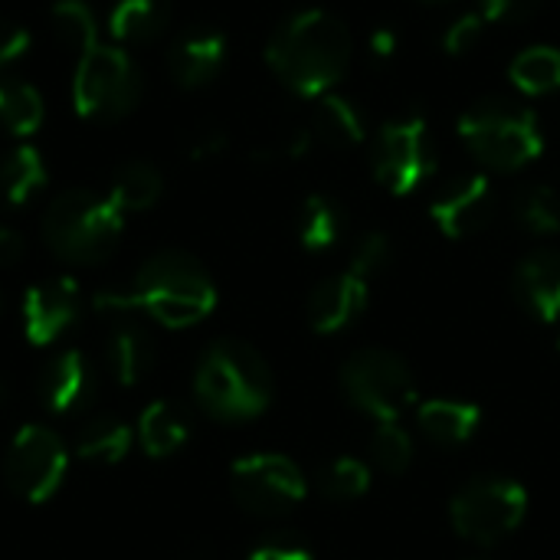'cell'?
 Masks as SVG:
<instances>
[{"label": "cell", "instance_id": "6da1fadb", "mask_svg": "<svg viewBox=\"0 0 560 560\" xmlns=\"http://www.w3.org/2000/svg\"><path fill=\"white\" fill-rule=\"evenodd\" d=\"M266 62L295 95H328L348 72L351 33L328 10H302L272 33Z\"/></svg>", "mask_w": 560, "mask_h": 560}, {"label": "cell", "instance_id": "7a4b0ae2", "mask_svg": "<svg viewBox=\"0 0 560 560\" xmlns=\"http://www.w3.org/2000/svg\"><path fill=\"white\" fill-rule=\"evenodd\" d=\"M194 397L217 420H253L272 404V371L246 341L223 338L213 341L197 361Z\"/></svg>", "mask_w": 560, "mask_h": 560}, {"label": "cell", "instance_id": "3957f363", "mask_svg": "<svg viewBox=\"0 0 560 560\" xmlns=\"http://www.w3.org/2000/svg\"><path fill=\"white\" fill-rule=\"evenodd\" d=\"M128 295L144 312V318L164 328L200 325L217 308V285L210 272L194 256L177 249H164L144 259Z\"/></svg>", "mask_w": 560, "mask_h": 560}, {"label": "cell", "instance_id": "277c9868", "mask_svg": "<svg viewBox=\"0 0 560 560\" xmlns=\"http://www.w3.org/2000/svg\"><path fill=\"white\" fill-rule=\"evenodd\" d=\"M125 213L92 190L59 194L43 217V240L49 249L72 266H95L108 259L121 240Z\"/></svg>", "mask_w": 560, "mask_h": 560}, {"label": "cell", "instance_id": "5b68a950", "mask_svg": "<svg viewBox=\"0 0 560 560\" xmlns=\"http://www.w3.org/2000/svg\"><path fill=\"white\" fill-rule=\"evenodd\" d=\"M459 138L492 171H522L545 151L538 118L528 108L505 105L499 98L466 108L459 115Z\"/></svg>", "mask_w": 560, "mask_h": 560}, {"label": "cell", "instance_id": "8992f818", "mask_svg": "<svg viewBox=\"0 0 560 560\" xmlns=\"http://www.w3.org/2000/svg\"><path fill=\"white\" fill-rule=\"evenodd\" d=\"M144 79L138 62L118 46H95L75 62L72 105L85 121H118L138 108Z\"/></svg>", "mask_w": 560, "mask_h": 560}, {"label": "cell", "instance_id": "52a82bcc", "mask_svg": "<svg viewBox=\"0 0 560 560\" xmlns=\"http://www.w3.org/2000/svg\"><path fill=\"white\" fill-rule=\"evenodd\" d=\"M525 512H528L525 486L505 476H479L466 482L450 502V522L456 535L482 548L499 545L512 532H518Z\"/></svg>", "mask_w": 560, "mask_h": 560}, {"label": "cell", "instance_id": "ba28073f", "mask_svg": "<svg viewBox=\"0 0 560 560\" xmlns=\"http://www.w3.org/2000/svg\"><path fill=\"white\" fill-rule=\"evenodd\" d=\"M341 390L345 397L374 417L377 423L400 420L410 404H417V377L410 364L384 348H364L341 364Z\"/></svg>", "mask_w": 560, "mask_h": 560}, {"label": "cell", "instance_id": "9c48e42d", "mask_svg": "<svg viewBox=\"0 0 560 560\" xmlns=\"http://www.w3.org/2000/svg\"><path fill=\"white\" fill-rule=\"evenodd\" d=\"M230 492L236 505L259 518L289 515L308 492L305 472L282 453H253L233 463Z\"/></svg>", "mask_w": 560, "mask_h": 560}, {"label": "cell", "instance_id": "30bf717a", "mask_svg": "<svg viewBox=\"0 0 560 560\" xmlns=\"http://www.w3.org/2000/svg\"><path fill=\"white\" fill-rule=\"evenodd\" d=\"M66 469H69L66 443L39 423L20 427L7 446V459H3L7 489L30 505L52 499L66 479Z\"/></svg>", "mask_w": 560, "mask_h": 560}, {"label": "cell", "instance_id": "8fae6325", "mask_svg": "<svg viewBox=\"0 0 560 560\" xmlns=\"http://www.w3.org/2000/svg\"><path fill=\"white\" fill-rule=\"evenodd\" d=\"M436 171L433 144L423 115H404L381 128L374 144V177L394 194L407 197L420 190Z\"/></svg>", "mask_w": 560, "mask_h": 560}, {"label": "cell", "instance_id": "7c38bea8", "mask_svg": "<svg viewBox=\"0 0 560 560\" xmlns=\"http://www.w3.org/2000/svg\"><path fill=\"white\" fill-rule=\"evenodd\" d=\"M98 318L105 322L108 371L121 387H135L154 368V341L144 328V312L128 292H98L92 299Z\"/></svg>", "mask_w": 560, "mask_h": 560}, {"label": "cell", "instance_id": "4fadbf2b", "mask_svg": "<svg viewBox=\"0 0 560 560\" xmlns=\"http://www.w3.org/2000/svg\"><path fill=\"white\" fill-rule=\"evenodd\" d=\"M79 318V282L69 276L39 279L23 295V335L33 348H49Z\"/></svg>", "mask_w": 560, "mask_h": 560}, {"label": "cell", "instance_id": "5bb4252c", "mask_svg": "<svg viewBox=\"0 0 560 560\" xmlns=\"http://www.w3.org/2000/svg\"><path fill=\"white\" fill-rule=\"evenodd\" d=\"M430 217L450 240H469L482 233L495 217V190L486 174H469L456 184H450L433 203Z\"/></svg>", "mask_w": 560, "mask_h": 560}, {"label": "cell", "instance_id": "9a60e30c", "mask_svg": "<svg viewBox=\"0 0 560 560\" xmlns=\"http://www.w3.org/2000/svg\"><path fill=\"white\" fill-rule=\"evenodd\" d=\"M368 292L371 282L358 279L354 272H341L331 276L325 282H318L308 295V325L315 335H338L348 325H354L361 318V312L368 308Z\"/></svg>", "mask_w": 560, "mask_h": 560}, {"label": "cell", "instance_id": "2e32d148", "mask_svg": "<svg viewBox=\"0 0 560 560\" xmlns=\"http://www.w3.org/2000/svg\"><path fill=\"white\" fill-rule=\"evenodd\" d=\"M39 397H43L46 410H52V413H75V410L89 407L92 397H95L92 361L79 348H69V351L56 354L49 361V368L43 371Z\"/></svg>", "mask_w": 560, "mask_h": 560}, {"label": "cell", "instance_id": "e0dca14e", "mask_svg": "<svg viewBox=\"0 0 560 560\" xmlns=\"http://www.w3.org/2000/svg\"><path fill=\"white\" fill-rule=\"evenodd\" d=\"M226 62V36L217 30H190L167 49V72L184 89L210 85Z\"/></svg>", "mask_w": 560, "mask_h": 560}, {"label": "cell", "instance_id": "ac0fdd59", "mask_svg": "<svg viewBox=\"0 0 560 560\" xmlns=\"http://www.w3.org/2000/svg\"><path fill=\"white\" fill-rule=\"evenodd\" d=\"M515 295L545 325L560 322V253L535 249L515 269Z\"/></svg>", "mask_w": 560, "mask_h": 560}, {"label": "cell", "instance_id": "d6986e66", "mask_svg": "<svg viewBox=\"0 0 560 560\" xmlns=\"http://www.w3.org/2000/svg\"><path fill=\"white\" fill-rule=\"evenodd\" d=\"M417 423L423 436L436 446H463L476 436L482 423V410L469 400H423L417 410Z\"/></svg>", "mask_w": 560, "mask_h": 560}, {"label": "cell", "instance_id": "ffe728a7", "mask_svg": "<svg viewBox=\"0 0 560 560\" xmlns=\"http://www.w3.org/2000/svg\"><path fill=\"white\" fill-rule=\"evenodd\" d=\"M135 436H138V446L144 450V456L167 459L177 450H184V443L190 436V423H187V413L180 407H174L171 400H154L141 410Z\"/></svg>", "mask_w": 560, "mask_h": 560}, {"label": "cell", "instance_id": "44dd1931", "mask_svg": "<svg viewBox=\"0 0 560 560\" xmlns=\"http://www.w3.org/2000/svg\"><path fill=\"white\" fill-rule=\"evenodd\" d=\"M308 128L315 144H328V148H354L364 141V115L358 112L354 102L331 92L318 95Z\"/></svg>", "mask_w": 560, "mask_h": 560}, {"label": "cell", "instance_id": "7402d4cb", "mask_svg": "<svg viewBox=\"0 0 560 560\" xmlns=\"http://www.w3.org/2000/svg\"><path fill=\"white\" fill-rule=\"evenodd\" d=\"M171 23V0H118L108 13V30L118 43L144 46Z\"/></svg>", "mask_w": 560, "mask_h": 560}, {"label": "cell", "instance_id": "603a6c76", "mask_svg": "<svg viewBox=\"0 0 560 560\" xmlns=\"http://www.w3.org/2000/svg\"><path fill=\"white\" fill-rule=\"evenodd\" d=\"M161 190H164V177L154 164L128 161L112 174V187L105 197L128 217V213H141V210L154 207Z\"/></svg>", "mask_w": 560, "mask_h": 560}, {"label": "cell", "instance_id": "cb8c5ba5", "mask_svg": "<svg viewBox=\"0 0 560 560\" xmlns=\"http://www.w3.org/2000/svg\"><path fill=\"white\" fill-rule=\"evenodd\" d=\"M46 184V161L36 148L23 144L0 158V200L7 207H23Z\"/></svg>", "mask_w": 560, "mask_h": 560}, {"label": "cell", "instance_id": "d4e9b609", "mask_svg": "<svg viewBox=\"0 0 560 560\" xmlns=\"http://www.w3.org/2000/svg\"><path fill=\"white\" fill-rule=\"evenodd\" d=\"M135 443V430L118 420V417H95L89 420L79 436H75V456L85 459V463H105V466H115L128 456Z\"/></svg>", "mask_w": 560, "mask_h": 560}, {"label": "cell", "instance_id": "484cf974", "mask_svg": "<svg viewBox=\"0 0 560 560\" xmlns=\"http://www.w3.org/2000/svg\"><path fill=\"white\" fill-rule=\"evenodd\" d=\"M49 26L56 43L75 56H85L98 46V23L85 0H56L49 10Z\"/></svg>", "mask_w": 560, "mask_h": 560}, {"label": "cell", "instance_id": "4316f807", "mask_svg": "<svg viewBox=\"0 0 560 560\" xmlns=\"http://www.w3.org/2000/svg\"><path fill=\"white\" fill-rule=\"evenodd\" d=\"M345 230V217L338 210V203L325 194H312L302 210H299V243L308 253H325L341 240Z\"/></svg>", "mask_w": 560, "mask_h": 560}, {"label": "cell", "instance_id": "83f0119b", "mask_svg": "<svg viewBox=\"0 0 560 560\" xmlns=\"http://www.w3.org/2000/svg\"><path fill=\"white\" fill-rule=\"evenodd\" d=\"M43 98L30 82L0 75V125L10 135H33L43 125Z\"/></svg>", "mask_w": 560, "mask_h": 560}, {"label": "cell", "instance_id": "f1b7e54d", "mask_svg": "<svg viewBox=\"0 0 560 560\" xmlns=\"http://www.w3.org/2000/svg\"><path fill=\"white\" fill-rule=\"evenodd\" d=\"M512 82L525 95H548L560 89V49L555 46H528L512 59Z\"/></svg>", "mask_w": 560, "mask_h": 560}, {"label": "cell", "instance_id": "f546056e", "mask_svg": "<svg viewBox=\"0 0 560 560\" xmlns=\"http://www.w3.org/2000/svg\"><path fill=\"white\" fill-rule=\"evenodd\" d=\"M515 220L535 236H551L560 230V197L548 184H532L515 197Z\"/></svg>", "mask_w": 560, "mask_h": 560}, {"label": "cell", "instance_id": "4dcf8cb0", "mask_svg": "<svg viewBox=\"0 0 560 560\" xmlns=\"http://www.w3.org/2000/svg\"><path fill=\"white\" fill-rule=\"evenodd\" d=\"M318 489L331 502H354L371 489V469H368V463H361L354 456L331 459L318 476Z\"/></svg>", "mask_w": 560, "mask_h": 560}, {"label": "cell", "instance_id": "1f68e13d", "mask_svg": "<svg viewBox=\"0 0 560 560\" xmlns=\"http://www.w3.org/2000/svg\"><path fill=\"white\" fill-rule=\"evenodd\" d=\"M371 456H374L377 469H384L390 476H400L413 463V440L397 420L377 423V430L371 436Z\"/></svg>", "mask_w": 560, "mask_h": 560}, {"label": "cell", "instance_id": "d6a6232c", "mask_svg": "<svg viewBox=\"0 0 560 560\" xmlns=\"http://www.w3.org/2000/svg\"><path fill=\"white\" fill-rule=\"evenodd\" d=\"M394 259V246H390V236L381 233V230H371L364 233L358 243H354V253H351V266L348 272H354L358 279L371 282L374 276H381Z\"/></svg>", "mask_w": 560, "mask_h": 560}, {"label": "cell", "instance_id": "836d02e7", "mask_svg": "<svg viewBox=\"0 0 560 560\" xmlns=\"http://www.w3.org/2000/svg\"><path fill=\"white\" fill-rule=\"evenodd\" d=\"M246 560H315V551L299 535L279 532V535H269V538L256 541L249 548Z\"/></svg>", "mask_w": 560, "mask_h": 560}, {"label": "cell", "instance_id": "e575fe53", "mask_svg": "<svg viewBox=\"0 0 560 560\" xmlns=\"http://www.w3.org/2000/svg\"><path fill=\"white\" fill-rule=\"evenodd\" d=\"M230 138L223 128L217 125H197L184 135V151L190 161H210V158H220L226 151Z\"/></svg>", "mask_w": 560, "mask_h": 560}, {"label": "cell", "instance_id": "d590c367", "mask_svg": "<svg viewBox=\"0 0 560 560\" xmlns=\"http://www.w3.org/2000/svg\"><path fill=\"white\" fill-rule=\"evenodd\" d=\"M482 26H486V16H482V13H466V16H459V20L446 30V36H443V49H446L450 56L469 52V49L479 43Z\"/></svg>", "mask_w": 560, "mask_h": 560}, {"label": "cell", "instance_id": "8d00e7d4", "mask_svg": "<svg viewBox=\"0 0 560 560\" xmlns=\"http://www.w3.org/2000/svg\"><path fill=\"white\" fill-rule=\"evenodd\" d=\"M538 7L541 0H479V13L486 16V23H518L528 20Z\"/></svg>", "mask_w": 560, "mask_h": 560}, {"label": "cell", "instance_id": "74e56055", "mask_svg": "<svg viewBox=\"0 0 560 560\" xmlns=\"http://www.w3.org/2000/svg\"><path fill=\"white\" fill-rule=\"evenodd\" d=\"M26 49H30V33L13 20H0V69L26 56Z\"/></svg>", "mask_w": 560, "mask_h": 560}, {"label": "cell", "instance_id": "f35d334b", "mask_svg": "<svg viewBox=\"0 0 560 560\" xmlns=\"http://www.w3.org/2000/svg\"><path fill=\"white\" fill-rule=\"evenodd\" d=\"M26 253V243L23 236L13 230V226H0V269H10L23 259Z\"/></svg>", "mask_w": 560, "mask_h": 560}, {"label": "cell", "instance_id": "ab89813d", "mask_svg": "<svg viewBox=\"0 0 560 560\" xmlns=\"http://www.w3.org/2000/svg\"><path fill=\"white\" fill-rule=\"evenodd\" d=\"M394 49H397V30L394 26H377L371 33V52L387 59V56H394Z\"/></svg>", "mask_w": 560, "mask_h": 560}, {"label": "cell", "instance_id": "60d3db41", "mask_svg": "<svg viewBox=\"0 0 560 560\" xmlns=\"http://www.w3.org/2000/svg\"><path fill=\"white\" fill-rule=\"evenodd\" d=\"M430 3H446V0H430Z\"/></svg>", "mask_w": 560, "mask_h": 560}, {"label": "cell", "instance_id": "b9f144b4", "mask_svg": "<svg viewBox=\"0 0 560 560\" xmlns=\"http://www.w3.org/2000/svg\"><path fill=\"white\" fill-rule=\"evenodd\" d=\"M469 560H489V558H469Z\"/></svg>", "mask_w": 560, "mask_h": 560}, {"label": "cell", "instance_id": "7bdbcfd3", "mask_svg": "<svg viewBox=\"0 0 560 560\" xmlns=\"http://www.w3.org/2000/svg\"><path fill=\"white\" fill-rule=\"evenodd\" d=\"M558 351H560V335H558Z\"/></svg>", "mask_w": 560, "mask_h": 560}]
</instances>
